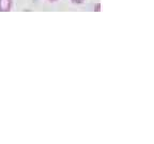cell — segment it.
<instances>
[{"label": "cell", "instance_id": "3", "mask_svg": "<svg viewBox=\"0 0 154 144\" xmlns=\"http://www.w3.org/2000/svg\"><path fill=\"white\" fill-rule=\"evenodd\" d=\"M49 1H51V2H54V1H57V0H49Z\"/></svg>", "mask_w": 154, "mask_h": 144}, {"label": "cell", "instance_id": "1", "mask_svg": "<svg viewBox=\"0 0 154 144\" xmlns=\"http://www.w3.org/2000/svg\"><path fill=\"white\" fill-rule=\"evenodd\" d=\"M12 8V0H0V12H9Z\"/></svg>", "mask_w": 154, "mask_h": 144}, {"label": "cell", "instance_id": "2", "mask_svg": "<svg viewBox=\"0 0 154 144\" xmlns=\"http://www.w3.org/2000/svg\"><path fill=\"white\" fill-rule=\"evenodd\" d=\"M73 3H77V4H79V3H82L85 0H71Z\"/></svg>", "mask_w": 154, "mask_h": 144}]
</instances>
